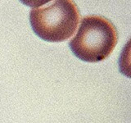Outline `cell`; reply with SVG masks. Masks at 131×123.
Masks as SVG:
<instances>
[{
  "label": "cell",
  "instance_id": "6da1fadb",
  "mask_svg": "<svg viewBox=\"0 0 131 123\" xmlns=\"http://www.w3.org/2000/svg\"><path fill=\"white\" fill-rule=\"evenodd\" d=\"M118 41L116 28L108 19L101 16H87L81 20L75 36L69 42L72 53L87 63L106 59Z\"/></svg>",
  "mask_w": 131,
  "mask_h": 123
},
{
  "label": "cell",
  "instance_id": "7a4b0ae2",
  "mask_svg": "<svg viewBox=\"0 0 131 123\" xmlns=\"http://www.w3.org/2000/svg\"><path fill=\"white\" fill-rule=\"evenodd\" d=\"M80 22L76 4L70 0L48 3L30 12V22L35 34L48 42H62L75 34Z\"/></svg>",
  "mask_w": 131,
  "mask_h": 123
}]
</instances>
